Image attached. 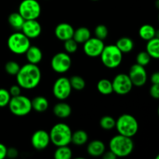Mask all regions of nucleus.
Here are the masks:
<instances>
[{"instance_id": "4c0bfd02", "label": "nucleus", "mask_w": 159, "mask_h": 159, "mask_svg": "<svg viewBox=\"0 0 159 159\" xmlns=\"http://www.w3.org/2000/svg\"><path fill=\"white\" fill-rule=\"evenodd\" d=\"M19 153L18 151L15 148H7V152H6V157L9 158H16L18 156Z\"/></svg>"}, {"instance_id": "4be33fe9", "label": "nucleus", "mask_w": 159, "mask_h": 159, "mask_svg": "<svg viewBox=\"0 0 159 159\" xmlns=\"http://www.w3.org/2000/svg\"><path fill=\"white\" fill-rule=\"evenodd\" d=\"M91 37V32L89 29L85 26H81L74 30L72 38L78 43H84Z\"/></svg>"}, {"instance_id": "0eeeda50", "label": "nucleus", "mask_w": 159, "mask_h": 159, "mask_svg": "<svg viewBox=\"0 0 159 159\" xmlns=\"http://www.w3.org/2000/svg\"><path fill=\"white\" fill-rule=\"evenodd\" d=\"M8 107L11 113L17 116H26L32 110L31 100L23 95L11 97Z\"/></svg>"}, {"instance_id": "c756f323", "label": "nucleus", "mask_w": 159, "mask_h": 159, "mask_svg": "<svg viewBox=\"0 0 159 159\" xmlns=\"http://www.w3.org/2000/svg\"><path fill=\"white\" fill-rule=\"evenodd\" d=\"M99 125L103 130H113V128H115V126H116V120L112 117L111 116H104L100 119Z\"/></svg>"}, {"instance_id": "bb28decb", "label": "nucleus", "mask_w": 159, "mask_h": 159, "mask_svg": "<svg viewBox=\"0 0 159 159\" xmlns=\"http://www.w3.org/2000/svg\"><path fill=\"white\" fill-rule=\"evenodd\" d=\"M97 89L102 95H110L113 93L112 81L107 79H100L97 83Z\"/></svg>"}, {"instance_id": "ea45409f", "label": "nucleus", "mask_w": 159, "mask_h": 159, "mask_svg": "<svg viewBox=\"0 0 159 159\" xmlns=\"http://www.w3.org/2000/svg\"><path fill=\"white\" fill-rule=\"evenodd\" d=\"M6 152H7L6 146L0 143V159H4L6 158Z\"/></svg>"}, {"instance_id": "2eb2a0df", "label": "nucleus", "mask_w": 159, "mask_h": 159, "mask_svg": "<svg viewBox=\"0 0 159 159\" xmlns=\"http://www.w3.org/2000/svg\"><path fill=\"white\" fill-rule=\"evenodd\" d=\"M21 32L29 39H35L41 34L42 26L37 20H25Z\"/></svg>"}, {"instance_id": "6e6552de", "label": "nucleus", "mask_w": 159, "mask_h": 159, "mask_svg": "<svg viewBox=\"0 0 159 159\" xmlns=\"http://www.w3.org/2000/svg\"><path fill=\"white\" fill-rule=\"evenodd\" d=\"M18 12L25 20H37L41 14V6L37 0H23L19 6Z\"/></svg>"}, {"instance_id": "cd10ccee", "label": "nucleus", "mask_w": 159, "mask_h": 159, "mask_svg": "<svg viewBox=\"0 0 159 159\" xmlns=\"http://www.w3.org/2000/svg\"><path fill=\"white\" fill-rule=\"evenodd\" d=\"M54 157L56 159H70L72 157V151L68 145L60 146L54 152Z\"/></svg>"}, {"instance_id": "e433bc0d", "label": "nucleus", "mask_w": 159, "mask_h": 159, "mask_svg": "<svg viewBox=\"0 0 159 159\" xmlns=\"http://www.w3.org/2000/svg\"><path fill=\"white\" fill-rule=\"evenodd\" d=\"M21 87L17 84V85H13L9 88V93L10 94L11 97L12 96H16L19 95H21Z\"/></svg>"}, {"instance_id": "9d476101", "label": "nucleus", "mask_w": 159, "mask_h": 159, "mask_svg": "<svg viewBox=\"0 0 159 159\" xmlns=\"http://www.w3.org/2000/svg\"><path fill=\"white\" fill-rule=\"evenodd\" d=\"M72 88L70 84L69 79L60 77L54 82L53 85V94L54 97L60 101L68 99L71 93Z\"/></svg>"}, {"instance_id": "f257e3e1", "label": "nucleus", "mask_w": 159, "mask_h": 159, "mask_svg": "<svg viewBox=\"0 0 159 159\" xmlns=\"http://www.w3.org/2000/svg\"><path fill=\"white\" fill-rule=\"evenodd\" d=\"M17 84L23 89H33L40 84L41 71L37 65L27 63L20 67L16 75Z\"/></svg>"}, {"instance_id": "2f4dec72", "label": "nucleus", "mask_w": 159, "mask_h": 159, "mask_svg": "<svg viewBox=\"0 0 159 159\" xmlns=\"http://www.w3.org/2000/svg\"><path fill=\"white\" fill-rule=\"evenodd\" d=\"M95 37H97L98 39H100V40H104L107 37L109 34L108 28L107 27V26L103 24H99L95 28L94 30Z\"/></svg>"}, {"instance_id": "4468645a", "label": "nucleus", "mask_w": 159, "mask_h": 159, "mask_svg": "<svg viewBox=\"0 0 159 159\" xmlns=\"http://www.w3.org/2000/svg\"><path fill=\"white\" fill-rule=\"evenodd\" d=\"M51 143L49 133L43 130H38L33 134L31 137V144L34 148L38 151L43 150L49 146Z\"/></svg>"}, {"instance_id": "79ce46f5", "label": "nucleus", "mask_w": 159, "mask_h": 159, "mask_svg": "<svg viewBox=\"0 0 159 159\" xmlns=\"http://www.w3.org/2000/svg\"><path fill=\"white\" fill-rule=\"evenodd\" d=\"M93 1H98V0H93Z\"/></svg>"}, {"instance_id": "39448f33", "label": "nucleus", "mask_w": 159, "mask_h": 159, "mask_svg": "<svg viewBox=\"0 0 159 159\" xmlns=\"http://www.w3.org/2000/svg\"><path fill=\"white\" fill-rule=\"evenodd\" d=\"M99 57L104 66L110 69H114L122 63L123 53L118 49L116 44L107 45L104 47Z\"/></svg>"}, {"instance_id": "f03ea898", "label": "nucleus", "mask_w": 159, "mask_h": 159, "mask_svg": "<svg viewBox=\"0 0 159 159\" xmlns=\"http://www.w3.org/2000/svg\"><path fill=\"white\" fill-rule=\"evenodd\" d=\"M109 146L110 150L116 158H125L132 153L134 148V143L132 138L118 134L111 138Z\"/></svg>"}, {"instance_id": "5701e85b", "label": "nucleus", "mask_w": 159, "mask_h": 159, "mask_svg": "<svg viewBox=\"0 0 159 159\" xmlns=\"http://www.w3.org/2000/svg\"><path fill=\"white\" fill-rule=\"evenodd\" d=\"M25 20L18 12H12L8 16V23L16 31H21Z\"/></svg>"}, {"instance_id": "72a5a7b5", "label": "nucleus", "mask_w": 159, "mask_h": 159, "mask_svg": "<svg viewBox=\"0 0 159 159\" xmlns=\"http://www.w3.org/2000/svg\"><path fill=\"white\" fill-rule=\"evenodd\" d=\"M151 58H152L151 56L146 51H141V52L138 53L136 57L137 64L145 67L150 63Z\"/></svg>"}, {"instance_id": "c85d7f7f", "label": "nucleus", "mask_w": 159, "mask_h": 159, "mask_svg": "<svg viewBox=\"0 0 159 159\" xmlns=\"http://www.w3.org/2000/svg\"><path fill=\"white\" fill-rule=\"evenodd\" d=\"M70 84L73 89L77 90V91H82L85 89V81L82 77L79 75H73L69 79Z\"/></svg>"}, {"instance_id": "473e14b6", "label": "nucleus", "mask_w": 159, "mask_h": 159, "mask_svg": "<svg viewBox=\"0 0 159 159\" xmlns=\"http://www.w3.org/2000/svg\"><path fill=\"white\" fill-rule=\"evenodd\" d=\"M78 44L79 43L75 41L73 38L68 39L64 41V48L65 52L68 54H74L78 50Z\"/></svg>"}, {"instance_id": "20e7f679", "label": "nucleus", "mask_w": 159, "mask_h": 159, "mask_svg": "<svg viewBox=\"0 0 159 159\" xmlns=\"http://www.w3.org/2000/svg\"><path fill=\"white\" fill-rule=\"evenodd\" d=\"M115 127L119 134L133 138L138 131V122L134 116L124 113L116 120Z\"/></svg>"}, {"instance_id": "c9c22d12", "label": "nucleus", "mask_w": 159, "mask_h": 159, "mask_svg": "<svg viewBox=\"0 0 159 159\" xmlns=\"http://www.w3.org/2000/svg\"><path fill=\"white\" fill-rule=\"evenodd\" d=\"M150 95L155 99H159V84H152L150 88Z\"/></svg>"}, {"instance_id": "a211bd4d", "label": "nucleus", "mask_w": 159, "mask_h": 159, "mask_svg": "<svg viewBox=\"0 0 159 159\" xmlns=\"http://www.w3.org/2000/svg\"><path fill=\"white\" fill-rule=\"evenodd\" d=\"M105 151V144L100 140H93L87 146V152L90 156L101 157Z\"/></svg>"}, {"instance_id": "a878e982", "label": "nucleus", "mask_w": 159, "mask_h": 159, "mask_svg": "<svg viewBox=\"0 0 159 159\" xmlns=\"http://www.w3.org/2000/svg\"><path fill=\"white\" fill-rule=\"evenodd\" d=\"M89 139V136L85 130H79L72 133L71 135V141L75 145L82 146L84 145L85 143H87Z\"/></svg>"}, {"instance_id": "a19ab883", "label": "nucleus", "mask_w": 159, "mask_h": 159, "mask_svg": "<svg viewBox=\"0 0 159 159\" xmlns=\"http://www.w3.org/2000/svg\"><path fill=\"white\" fill-rule=\"evenodd\" d=\"M151 82L152 84H159V72L156 71L151 76Z\"/></svg>"}, {"instance_id": "b1692460", "label": "nucleus", "mask_w": 159, "mask_h": 159, "mask_svg": "<svg viewBox=\"0 0 159 159\" xmlns=\"http://www.w3.org/2000/svg\"><path fill=\"white\" fill-rule=\"evenodd\" d=\"M146 52L151 56V57L158 59L159 57V38L154 37L148 40L146 45Z\"/></svg>"}, {"instance_id": "7ed1b4c3", "label": "nucleus", "mask_w": 159, "mask_h": 159, "mask_svg": "<svg viewBox=\"0 0 159 159\" xmlns=\"http://www.w3.org/2000/svg\"><path fill=\"white\" fill-rule=\"evenodd\" d=\"M49 135L51 143L56 147L68 146L71 141L72 131L68 124L59 123L53 126L50 130Z\"/></svg>"}, {"instance_id": "9b49d317", "label": "nucleus", "mask_w": 159, "mask_h": 159, "mask_svg": "<svg viewBox=\"0 0 159 159\" xmlns=\"http://www.w3.org/2000/svg\"><path fill=\"white\" fill-rule=\"evenodd\" d=\"M112 85L113 92L120 96L128 94L134 86L128 75L124 73L116 75L112 81Z\"/></svg>"}, {"instance_id": "f8f14e48", "label": "nucleus", "mask_w": 159, "mask_h": 159, "mask_svg": "<svg viewBox=\"0 0 159 159\" xmlns=\"http://www.w3.org/2000/svg\"><path fill=\"white\" fill-rule=\"evenodd\" d=\"M128 76L134 86L141 87L147 82L148 75L145 68L144 66H141L137 63L130 67Z\"/></svg>"}, {"instance_id": "aec40b11", "label": "nucleus", "mask_w": 159, "mask_h": 159, "mask_svg": "<svg viewBox=\"0 0 159 159\" xmlns=\"http://www.w3.org/2000/svg\"><path fill=\"white\" fill-rule=\"evenodd\" d=\"M31 105L32 110H34L38 113H43L49 107V102L44 96H38L31 100Z\"/></svg>"}, {"instance_id": "58836bf2", "label": "nucleus", "mask_w": 159, "mask_h": 159, "mask_svg": "<svg viewBox=\"0 0 159 159\" xmlns=\"http://www.w3.org/2000/svg\"><path fill=\"white\" fill-rule=\"evenodd\" d=\"M102 157L103 159H116V156L111 152V151H108V152H104V153L102 155Z\"/></svg>"}, {"instance_id": "7c9ffc66", "label": "nucleus", "mask_w": 159, "mask_h": 159, "mask_svg": "<svg viewBox=\"0 0 159 159\" xmlns=\"http://www.w3.org/2000/svg\"><path fill=\"white\" fill-rule=\"evenodd\" d=\"M20 69V65L17 63L16 61H9L6 62L5 65V70L6 72L9 75H16L17 73L19 72Z\"/></svg>"}, {"instance_id": "f3484780", "label": "nucleus", "mask_w": 159, "mask_h": 159, "mask_svg": "<svg viewBox=\"0 0 159 159\" xmlns=\"http://www.w3.org/2000/svg\"><path fill=\"white\" fill-rule=\"evenodd\" d=\"M28 63L38 65L43 59V52L41 49L37 46H31L25 53Z\"/></svg>"}, {"instance_id": "f704fd0d", "label": "nucleus", "mask_w": 159, "mask_h": 159, "mask_svg": "<svg viewBox=\"0 0 159 159\" xmlns=\"http://www.w3.org/2000/svg\"><path fill=\"white\" fill-rule=\"evenodd\" d=\"M11 96L9 93V90L6 89H0V107H7L10 101Z\"/></svg>"}, {"instance_id": "423d86ee", "label": "nucleus", "mask_w": 159, "mask_h": 159, "mask_svg": "<svg viewBox=\"0 0 159 159\" xmlns=\"http://www.w3.org/2000/svg\"><path fill=\"white\" fill-rule=\"evenodd\" d=\"M30 45V39L21 31H16L9 36L7 40V46L9 51L19 55L25 54Z\"/></svg>"}, {"instance_id": "412c9836", "label": "nucleus", "mask_w": 159, "mask_h": 159, "mask_svg": "<svg viewBox=\"0 0 159 159\" xmlns=\"http://www.w3.org/2000/svg\"><path fill=\"white\" fill-rule=\"evenodd\" d=\"M138 34H139L140 37L146 41L154 38V37H158V31L155 29L153 26L150 24L142 25L140 27Z\"/></svg>"}, {"instance_id": "1a4fd4ad", "label": "nucleus", "mask_w": 159, "mask_h": 159, "mask_svg": "<svg viewBox=\"0 0 159 159\" xmlns=\"http://www.w3.org/2000/svg\"><path fill=\"white\" fill-rule=\"evenodd\" d=\"M71 58L66 52H59L54 54L51 61V67L55 72L63 74L71 68Z\"/></svg>"}, {"instance_id": "ddd939ff", "label": "nucleus", "mask_w": 159, "mask_h": 159, "mask_svg": "<svg viewBox=\"0 0 159 159\" xmlns=\"http://www.w3.org/2000/svg\"><path fill=\"white\" fill-rule=\"evenodd\" d=\"M105 44L103 40L97 37H90L83 43V51L87 56L90 57H99Z\"/></svg>"}, {"instance_id": "6ab92c4d", "label": "nucleus", "mask_w": 159, "mask_h": 159, "mask_svg": "<svg viewBox=\"0 0 159 159\" xmlns=\"http://www.w3.org/2000/svg\"><path fill=\"white\" fill-rule=\"evenodd\" d=\"M53 113L57 117L60 119H65L71 115V108L70 105L61 101L54 105L53 107Z\"/></svg>"}, {"instance_id": "dca6fc26", "label": "nucleus", "mask_w": 159, "mask_h": 159, "mask_svg": "<svg viewBox=\"0 0 159 159\" xmlns=\"http://www.w3.org/2000/svg\"><path fill=\"white\" fill-rule=\"evenodd\" d=\"M75 29L68 23H59L54 30V34L58 40L61 41L72 38Z\"/></svg>"}, {"instance_id": "393cba45", "label": "nucleus", "mask_w": 159, "mask_h": 159, "mask_svg": "<svg viewBox=\"0 0 159 159\" xmlns=\"http://www.w3.org/2000/svg\"><path fill=\"white\" fill-rule=\"evenodd\" d=\"M116 46L123 54H127V53H130L134 49V43L130 37H124L120 38L116 41Z\"/></svg>"}]
</instances>
